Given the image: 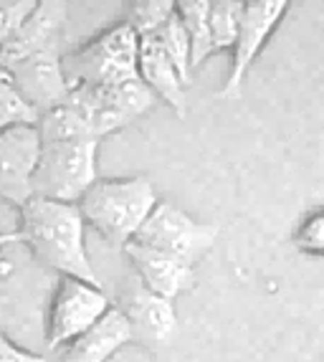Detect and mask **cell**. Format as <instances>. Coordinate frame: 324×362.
<instances>
[{
	"label": "cell",
	"mask_w": 324,
	"mask_h": 362,
	"mask_svg": "<svg viewBox=\"0 0 324 362\" xmlns=\"http://www.w3.org/2000/svg\"><path fill=\"white\" fill-rule=\"evenodd\" d=\"M86 221L74 203L30 198L18 211L21 243L36 264L56 276H69L102 286L86 251Z\"/></svg>",
	"instance_id": "cell-1"
},
{
	"label": "cell",
	"mask_w": 324,
	"mask_h": 362,
	"mask_svg": "<svg viewBox=\"0 0 324 362\" xmlns=\"http://www.w3.org/2000/svg\"><path fill=\"white\" fill-rule=\"evenodd\" d=\"M157 206L160 198L147 175L99 177L79 200L86 226L120 251L137 238Z\"/></svg>",
	"instance_id": "cell-2"
},
{
	"label": "cell",
	"mask_w": 324,
	"mask_h": 362,
	"mask_svg": "<svg viewBox=\"0 0 324 362\" xmlns=\"http://www.w3.org/2000/svg\"><path fill=\"white\" fill-rule=\"evenodd\" d=\"M64 69L71 86L112 89L137 81L139 36L125 21H117L74 51H66Z\"/></svg>",
	"instance_id": "cell-3"
},
{
	"label": "cell",
	"mask_w": 324,
	"mask_h": 362,
	"mask_svg": "<svg viewBox=\"0 0 324 362\" xmlns=\"http://www.w3.org/2000/svg\"><path fill=\"white\" fill-rule=\"evenodd\" d=\"M33 175V198L74 203L99 180V142L94 137H48Z\"/></svg>",
	"instance_id": "cell-4"
},
{
	"label": "cell",
	"mask_w": 324,
	"mask_h": 362,
	"mask_svg": "<svg viewBox=\"0 0 324 362\" xmlns=\"http://www.w3.org/2000/svg\"><path fill=\"white\" fill-rule=\"evenodd\" d=\"M112 307L115 302L109 299L104 286L61 276L48 296L46 317H43L46 350L64 352L69 344L84 337Z\"/></svg>",
	"instance_id": "cell-5"
},
{
	"label": "cell",
	"mask_w": 324,
	"mask_h": 362,
	"mask_svg": "<svg viewBox=\"0 0 324 362\" xmlns=\"http://www.w3.org/2000/svg\"><path fill=\"white\" fill-rule=\"evenodd\" d=\"M218 226L200 223L192 216H187L183 208L160 200V206L152 211L147 223L137 233L134 241L142 246L160 248L173 256H180L187 264H198L210 248L216 246Z\"/></svg>",
	"instance_id": "cell-6"
},
{
	"label": "cell",
	"mask_w": 324,
	"mask_h": 362,
	"mask_svg": "<svg viewBox=\"0 0 324 362\" xmlns=\"http://www.w3.org/2000/svg\"><path fill=\"white\" fill-rule=\"evenodd\" d=\"M289 3L287 0H248L243 11V23H241L238 41L231 51V69L223 84L221 97L236 99L241 94V86L246 81L248 71L258 61L261 51L266 49L269 38L277 33L282 21L287 18Z\"/></svg>",
	"instance_id": "cell-7"
},
{
	"label": "cell",
	"mask_w": 324,
	"mask_h": 362,
	"mask_svg": "<svg viewBox=\"0 0 324 362\" xmlns=\"http://www.w3.org/2000/svg\"><path fill=\"white\" fill-rule=\"evenodd\" d=\"M115 307L132 325L134 342L147 347V350H160V347L173 342L178 334L175 302L152 294L134 276L127 279V284L120 289Z\"/></svg>",
	"instance_id": "cell-8"
},
{
	"label": "cell",
	"mask_w": 324,
	"mask_h": 362,
	"mask_svg": "<svg viewBox=\"0 0 324 362\" xmlns=\"http://www.w3.org/2000/svg\"><path fill=\"white\" fill-rule=\"evenodd\" d=\"M41 147L38 124L0 132V200L18 211L33 198V175L41 160Z\"/></svg>",
	"instance_id": "cell-9"
},
{
	"label": "cell",
	"mask_w": 324,
	"mask_h": 362,
	"mask_svg": "<svg viewBox=\"0 0 324 362\" xmlns=\"http://www.w3.org/2000/svg\"><path fill=\"white\" fill-rule=\"evenodd\" d=\"M64 56H66L64 43H56L51 49L38 51L16 66L6 69L21 89V94L41 115L64 104L71 94V84H69L66 69H64Z\"/></svg>",
	"instance_id": "cell-10"
},
{
	"label": "cell",
	"mask_w": 324,
	"mask_h": 362,
	"mask_svg": "<svg viewBox=\"0 0 324 362\" xmlns=\"http://www.w3.org/2000/svg\"><path fill=\"white\" fill-rule=\"evenodd\" d=\"M122 254L127 256V261L132 266V276L152 294L175 302L178 296L195 286V266L187 264L180 256H173L168 251H160V248L142 246L137 241L127 243Z\"/></svg>",
	"instance_id": "cell-11"
},
{
	"label": "cell",
	"mask_w": 324,
	"mask_h": 362,
	"mask_svg": "<svg viewBox=\"0 0 324 362\" xmlns=\"http://www.w3.org/2000/svg\"><path fill=\"white\" fill-rule=\"evenodd\" d=\"M69 25V3L64 0H38L36 11L30 13L18 33L11 38L6 49L0 51V69H11L28 56L56 43H64V33Z\"/></svg>",
	"instance_id": "cell-12"
},
{
	"label": "cell",
	"mask_w": 324,
	"mask_h": 362,
	"mask_svg": "<svg viewBox=\"0 0 324 362\" xmlns=\"http://www.w3.org/2000/svg\"><path fill=\"white\" fill-rule=\"evenodd\" d=\"M139 78L155 94L157 102H165L178 117H185L187 84L155 36L139 38Z\"/></svg>",
	"instance_id": "cell-13"
},
{
	"label": "cell",
	"mask_w": 324,
	"mask_h": 362,
	"mask_svg": "<svg viewBox=\"0 0 324 362\" xmlns=\"http://www.w3.org/2000/svg\"><path fill=\"white\" fill-rule=\"evenodd\" d=\"M134 342L132 325L117 307H112L84 337L69 344L61 362H109L127 344Z\"/></svg>",
	"instance_id": "cell-14"
},
{
	"label": "cell",
	"mask_w": 324,
	"mask_h": 362,
	"mask_svg": "<svg viewBox=\"0 0 324 362\" xmlns=\"http://www.w3.org/2000/svg\"><path fill=\"white\" fill-rule=\"evenodd\" d=\"M178 16H180L187 36H190L192 71H195L216 54V49H213V30H210V0H180L178 3Z\"/></svg>",
	"instance_id": "cell-15"
},
{
	"label": "cell",
	"mask_w": 324,
	"mask_h": 362,
	"mask_svg": "<svg viewBox=\"0 0 324 362\" xmlns=\"http://www.w3.org/2000/svg\"><path fill=\"white\" fill-rule=\"evenodd\" d=\"M38 122L41 112L21 94L11 74L0 69V132L13 127H36Z\"/></svg>",
	"instance_id": "cell-16"
},
{
	"label": "cell",
	"mask_w": 324,
	"mask_h": 362,
	"mask_svg": "<svg viewBox=\"0 0 324 362\" xmlns=\"http://www.w3.org/2000/svg\"><path fill=\"white\" fill-rule=\"evenodd\" d=\"M243 11H246L243 0H210V30H213L216 54H231L236 49Z\"/></svg>",
	"instance_id": "cell-17"
},
{
	"label": "cell",
	"mask_w": 324,
	"mask_h": 362,
	"mask_svg": "<svg viewBox=\"0 0 324 362\" xmlns=\"http://www.w3.org/2000/svg\"><path fill=\"white\" fill-rule=\"evenodd\" d=\"M175 11H178L175 0H134V3H127V13L122 21L139 38H150L160 33V28L173 18Z\"/></svg>",
	"instance_id": "cell-18"
},
{
	"label": "cell",
	"mask_w": 324,
	"mask_h": 362,
	"mask_svg": "<svg viewBox=\"0 0 324 362\" xmlns=\"http://www.w3.org/2000/svg\"><path fill=\"white\" fill-rule=\"evenodd\" d=\"M157 41H160L162 51L170 56V61L175 64L178 74L183 76L185 84L192 81V49H190V36H187L185 25H183L180 16L175 11V16L162 25L160 33H157Z\"/></svg>",
	"instance_id": "cell-19"
},
{
	"label": "cell",
	"mask_w": 324,
	"mask_h": 362,
	"mask_svg": "<svg viewBox=\"0 0 324 362\" xmlns=\"http://www.w3.org/2000/svg\"><path fill=\"white\" fill-rule=\"evenodd\" d=\"M291 243L304 256H324V208H314L301 218Z\"/></svg>",
	"instance_id": "cell-20"
},
{
	"label": "cell",
	"mask_w": 324,
	"mask_h": 362,
	"mask_svg": "<svg viewBox=\"0 0 324 362\" xmlns=\"http://www.w3.org/2000/svg\"><path fill=\"white\" fill-rule=\"evenodd\" d=\"M36 6L38 0H0V51L11 43Z\"/></svg>",
	"instance_id": "cell-21"
},
{
	"label": "cell",
	"mask_w": 324,
	"mask_h": 362,
	"mask_svg": "<svg viewBox=\"0 0 324 362\" xmlns=\"http://www.w3.org/2000/svg\"><path fill=\"white\" fill-rule=\"evenodd\" d=\"M0 362H48L43 355L23 350L21 344L8 337L6 327H3V314H0Z\"/></svg>",
	"instance_id": "cell-22"
},
{
	"label": "cell",
	"mask_w": 324,
	"mask_h": 362,
	"mask_svg": "<svg viewBox=\"0 0 324 362\" xmlns=\"http://www.w3.org/2000/svg\"><path fill=\"white\" fill-rule=\"evenodd\" d=\"M16 243H21L18 230H0V254H3V248L16 246Z\"/></svg>",
	"instance_id": "cell-23"
}]
</instances>
